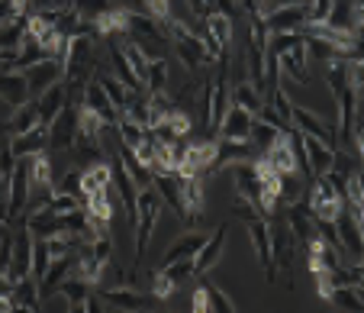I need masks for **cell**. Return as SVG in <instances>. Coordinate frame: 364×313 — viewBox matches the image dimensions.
<instances>
[{"label":"cell","instance_id":"obj_17","mask_svg":"<svg viewBox=\"0 0 364 313\" xmlns=\"http://www.w3.org/2000/svg\"><path fill=\"white\" fill-rule=\"evenodd\" d=\"M264 29L271 33H300L306 23V4H294V7H274L271 14L262 16Z\"/></svg>","mask_w":364,"mask_h":313},{"label":"cell","instance_id":"obj_3","mask_svg":"<svg viewBox=\"0 0 364 313\" xmlns=\"http://www.w3.org/2000/svg\"><path fill=\"white\" fill-rule=\"evenodd\" d=\"M65 87H75L77 81H84V78L94 71V36H71L68 42V52H65Z\"/></svg>","mask_w":364,"mask_h":313},{"label":"cell","instance_id":"obj_12","mask_svg":"<svg viewBox=\"0 0 364 313\" xmlns=\"http://www.w3.org/2000/svg\"><path fill=\"white\" fill-rule=\"evenodd\" d=\"M232 178H235V197L248 201L262 213V181H258L255 161H232Z\"/></svg>","mask_w":364,"mask_h":313},{"label":"cell","instance_id":"obj_59","mask_svg":"<svg viewBox=\"0 0 364 313\" xmlns=\"http://www.w3.org/2000/svg\"><path fill=\"white\" fill-rule=\"evenodd\" d=\"M7 194H10V174L0 171V223L7 220Z\"/></svg>","mask_w":364,"mask_h":313},{"label":"cell","instance_id":"obj_47","mask_svg":"<svg viewBox=\"0 0 364 313\" xmlns=\"http://www.w3.org/2000/svg\"><path fill=\"white\" fill-rule=\"evenodd\" d=\"M168 84V58H151L149 71H145V91L155 94V91H165Z\"/></svg>","mask_w":364,"mask_h":313},{"label":"cell","instance_id":"obj_26","mask_svg":"<svg viewBox=\"0 0 364 313\" xmlns=\"http://www.w3.org/2000/svg\"><path fill=\"white\" fill-rule=\"evenodd\" d=\"M258 159V149L252 142H232V139H220L216 142V159H213V174L220 168L232 165V161H255Z\"/></svg>","mask_w":364,"mask_h":313},{"label":"cell","instance_id":"obj_58","mask_svg":"<svg viewBox=\"0 0 364 313\" xmlns=\"http://www.w3.org/2000/svg\"><path fill=\"white\" fill-rule=\"evenodd\" d=\"M48 207L55 210V213H71V210H77V197H71V194H55L52 201H48Z\"/></svg>","mask_w":364,"mask_h":313},{"label":"cell","instance_id":"obj_5","mask_svg":"<svg viewBox=\"0 0 364 313\" xmlns=\"http://www.w3.org/2000/svg\"><path fill=\"white\" fill-rule=\"evenodd\" d=\"M75 139H77V110L68 100V104L58 110V117L48 123L46 149H52V152H71V149H75Z\"/></svg>","mask_w":364,"mask_h":313},{"label":"cell","instance_id":"obj_34","mask_svg":"<svg viewBox=\"0 0 364 313\" xmlns=\"http://www.w3.org/2000/svg\"><path fill=\"white\" fill-rule=\"evenodd\" d=\"M306 46L303 42H296V46H290L287 52H277V68H284L290 78H294L296 84H306L309 81V75H306Z\"/></svg>","mask_w":364,"mask_h":313},{"label":"cell","instance_id":"obj_31","mask_svg":"<svg viewBox=\"0 0 364 313\" xmlns=\"http://www.w3.org/2000/svg\"><path fill=\"white\" fill-rule=\"evenodd\" d=\"M75 258L77 255L71 252V255H58V258H52V262H48L46 275L39 278V297L42 300H46L52 291H58V285H62V281L68 278V272L75 268Z\"/></svg>","mask_w":364,"mask_h":313},{"label":"cell","instance_id":"obj_55","mask_svg":"<svg viewBox=\"0 0 364 313\" xmlns=\"http://www.w3.org/2000/svg\"><path fill=\"white\" fill-rule=\"evenodd\" d=\"M171 294H174V281L159 268V272L151 275V297H155V300H168Z\"/></svg>","mask_w":364,"mask_h":313},{"label":"cell","instance_id":"obj_2","mask_svg":"<svg viewBox=\"0 0 364 313\" xmlns=\"http://www.w3.org/2000/svg\"><path fill=\"white\" fill-rule=\"evenodd\" d=\"M161 213V194L151 188L139 191V201H136V262L145 258V249L151 243V233H155V223H159Z\"/></svg>","mask_w":364,"mask_h":313},{"label":"cell","instance_id":"obj_14","mask_svg":"<svg viewBox=\"0 0 364 313\" xmlns=\"http://www.w3.org/2000/svg\"><path fill=\"white\" fill-rule=\"evenodd\" d=\"M103 120L100 117H94L90 110H77V139H75V149H81V152H87V155H97L100 152V146H103Z\"/></svg>","mask_w":364,"mask_h":313},{"label":"cell","instance_id":"obj_18","mask_svg":"<svg viewBox=\"0 0 364 313\" xmlns=\"http://www.w3.org/2000/svg\"><path fill=\"white\" fill-rule=\"evenodd\" d=\"M65 78V65L58 58H42L39 65L26 68V84H29V97H39L42 91H48L55 81Z\"/></svg>","mask_w":364,"mask_h":313},{"label":"cell","instance_id":"obj_10","mask_svg":"<svg viewBox=\"0 0 364 313\" xmlns=\"http://www.w3.org/2000/svg\"><path fill=\"white\" fill-rule=\"evenodd\" d=\"M178 178H181V197H184V216H181V223H184L187 230H200L206 216L200 178H187V174H178Z\"/></svg>","mask_w":364,"mask_h":313},{"label":"cell","instance_id":"obj_54","mask_svg":"<svg viewBox=\"0 0 364 313\" xmlns=\"http://www.w3.org/2000/svg\"><path fill=\"white\" fill-rule=\"evenodd\" d=\"M161 272L168 275V278L174 281V285H181V281H187L193 275V258H178V262H171V265H165Z\"/></svg>","mask_w":364,"mask_h":313},{"label":"cell","instance_id":"obj_29","mask_svg":"<svg viewBox=\"0 0 364 313\" xmlns=\"http://www.w3.org/2000/svg\"><path fill=\"white\" fill-rule=\"evenodd\" d=\"M287 226H290V233H294V239H300L303 245H309L313 239L319 236L316 233V223H313V213H309V207L306 203H290V210H287Z\"/></svg>","mask_w":364,"mask_h":313},{"label":"cell","instance_id":"obj_27","mask_svg":"<svg viewBox=\"0 0 364 313\" xmlns=\"http://www.w3.org/2000/svg\"><path fill=\"white\" fill-rule=\"evenodd\" d=\"M23 223H26V230L33 233L36 239H48V236H58V233H62V226H58V213L48 207V203L29 210V213L23 216Z\"/></svg>","mask_w":364,"mask_h":313},{"label":"cell","instance_id":"obj_13","mask_svg":"<svg viewBox=\"0 0 364 313\" xmlns=\"http://www.w3.org/2000/svg\"><path fill=\"white\" fill-rule=\"evenodd\" d=\"M84 110H90L94 117H100L107 129H113V126H117V120H119V110L113 107V100L107 97V91L100 87V81H97V78H90V81L84 84Z\"/></svg>","mask_w":364,"mask_h":313},{"label":"cell","instance_id":"obj_22","mask_svg":"<svg viewBox=\"0 0 364 313\" xmlns=\"http://www.w3.org/2000/svg\"><path fill=\"white\" fill-rule=\"evenodd\" d=\"M36 126H42L39 123V100L29 97L23 107H16L14 117L0 123V136H20V132H29V129H36Z\"/></svg>","mask_w":364,"mask_h":313},{"label":"cell","instance_id":"obj_53","mask_svg":"<svg viewBox=\"0 0 364 313\" xmlns=\"http://www.w3.org/2000/svg\"><path fill=\"white\" fill-rule=\"evenodd\" d=\"M48 262H52V255H48L46 239H36V236H33V275H36V281L46 275Z\"/></svg>","mask_w":364,"mask_h":313},{"label":"cell","instance_id":"obj_25","mask_svg":"<svg viewBox=\"0 0 364 313\" xmlns=\"http://www.w3.org/2000/svg\"><path fill=\"white\" fill-rule=\"evenodd\" d=\"M319 297L329 300L338 310H361L364 307L361 285H319Z\"/></svg>","mask_w":364,"mask_h":313},{"label":"cell","instance_id":"obj_1","mask_svg":"<svg viewBox=\"0 0 364 313\" xmlns=\"http://www.w3.org/2000/svg\"><path fill=\"white\" fill-rule=\"evenodd\" d=\"M165 33H168V39L174 42V52H178V58L187 65V71H197L200 65H213V58H210V52H206V46L191 33V26H187V23L168 16V20H165Z\"/></svg>","mask_w":364,"mask_h":313},{"label":"cell","instance_id":"obj_46","mask_svg":"<svg viewBox=\"0 0 364 313\" xmlns=\"http://www.w3.org/2000/svg\"><path fill=\"white\" fill-rule=\"evenodd\" d=\"M232 104L245 107V110L255 117V113L262 110L264 97H262V94H258V91H255V87H252V84H248V81H242V84H235V91H232Z\"/></svg>","mask_w":364,"mask_h":313},{"label":"cell","instance_id":"obj_32","mask_svg":"<svg viewBox=\"0 0 364 313\" xmlns=\"http://www.w3.org/2000/svg\"><path fill=\"white\" fill-rule=\"evenodd\" d=\"M300 142H303V152H306L309 174H313V178H323V174L332 168V152H336V149L323 146L319 139H313V136H303V132H300Z\"/></svg>","mask_w":364,"mask_h":313},{"label":"cell","instance_id":"obj_63","mask_svg":"<svg viewBox=\"0 0 364 313\" xmlns=\"http://www.w3.org/2000/svg\"><path fill=\"white\" fill-rule=\"evenodd\" d=\"M0 146H4V142H0Z\"/></svg>","mask_w":364,"mask_h":313},{"label":"cell","instance_id":"obj_24","mask_svg":"<svg viewBox=\"0 0 364 313\" xmlns=\"http://www.w3.org/2000/svg\"><path fill=\"white\" fill-rule=\"evenodd\" d=\"M103 307H113V310H145L151 304V294H142L136 287H110V291L100 294Z\"/></svg>","mask_w":364,"mask_h":313},{"label":"cell","instance_id":"obj_36","mask_svg":"<svg viewBox=\"0 0 364 313\" xmlns=\"http://www.w3.org/2000/svg\"><path fill=\"white\" fill-rule=\"evenodd\" d=\"M46 142H48V126H36L29 132H20V136H10V152L16 159L23 155H39L46 152Z\"/></svg>","mask_w":364,"mask_h":313},{"label":"cell","instance_id":"obj_42","mask_svg":"<svg viewBox=\"0 0 364 313\" xmlns=\"http://www.w3.org/2000/svg\"><path fill=\"white\" fill-rule=\"evenodd\" d=\"M361 278H364L361 265H351V268H345V262L336 265V268H329V272L316 275L319 285H361Z\"/></svg>","mask_w":364,"mask_h":313},{"label":"cell","instance_id":"obj_6","mask_svg":"<svg viewBox=\"0 0 364 313\" xmlns=\"http://www.w3.org/2000/svg\"><path fill=\"white\" fill-rule=\"evenodd\" d=\"M229 107V91H226V75H220L210 87H203L200 91V120H203V126H210V129H216L223 120V113H226Z\"/></svg>","mask_w":364,"mask_h":313},{"label":"cell","instance_id":"obj_60","mask_svg":"<svg viewBox=\"0 0 364 313\" xmlns=\"http://www.w3.org/2000/svg\"><path fill=\"white\" fill-rule=\"evenodd\" d=\"M187 4H191V10H193L197 20H206V16L213 14V0H187Z\"/></svg>","mask_w":364,"mask_h":313},{"label":"cell","instance_id":"obj_40","mask_svg":"<svg viewBox=\"0 0 364 313\" xmlns=\"http://www.w3.org/2000/svg\"><path fill=\"white\" fill-rule=\"evenodd\" d=\"M58 294H65V300H68V310H84V300L90 297V281L84 278H65L62 285H58Z\"/></svg>","mask_w":364,"mask_h":313},{"label":"cell","instance_id":"obj_8","mask_svg":"<svg viewBox=\"0 0 364 313\" xmlns=\"http://www.w3.org/2000/svg\"><path fill=\"white\" fill-rule=\"evenodd\" d=\"M290 123H294V129H300L303 136H313V139H319L323 146L336 149V126L326 123V120L316 117L313 110H306V107H290Z\"/></svg>","mask_w":364,"mask_h":313},{"label":"cell","instance_id":"obj_35","mask_svg":"<svg viewBox=\"0 0 364 313\" xmlns=\"http://www.w3.org/2000/svg\"><path fill=\"white\" fill-rule=\"evenodd\" d=\"M151 184L155 191L161 194V201H168V207L174 210V216H184V197H181V178L178 174H165V171H155L151 174Z\"/></svg>","mask_w":364,"mask_h":313},{"label":"cell","instance_id":"obj_49","mask_svg":"<svg viewBox=\"0 0 364 313\" xmlns=\"http://www.w3.org/2000/svg\"><path fill=\"white\" fill-rule=\"evenodd\" d=\"M71 10H75L81 20H87V23H94L100 14H107V10L113 7L110 0H65Z\"/></svg>","mask_w":364,"mask_h":313},{"label":"cell","instance_id":"obj_20","mask_svg":"<svg viewBox=\"0 0 364 313\" xmlns=\"http://www.w3.org/2000/svg\"><path fill=\"white\" fill-rule=\"evenodd\" d=\"M336 233H338V243H342L345 255L348 258H361V249H364V239H361V220L348 210H338L336 216Z\"/></svg>","mask_w":364,"mask_h":313},{"label":"cell","instance_id":"obj_61","mask_svg":"<svg viewBox=\"0 0 364 313\" xmlns=\"http://www.w3.org/2000/svg\"><path fill=\"white\" fill-rule=\"evenodd\" d=\"M10 16H14V4H10V0H0V26H4Z\"/></svg>","mask_w":364,"mask_h":313},{"label":"cell","instance_id":"obj_44","mask_svg":"<svg viewBox=\"0 0 364 313\" xmlns=\"http://www.w3.org/2000/svg\"><path fill=\"white\" fill-rule=\"evenodd\" d=\"M97 81H100V87L107 91V97L113 100V107H117L119 113H123V107H126V94H129V87H126L123 81H119L117 75H107V71H97Z\"/></svg>","mask_w":364,"mask_h":313},{"label":"cell","instance_id":"obj_50","mask_svg":"<svg viewBox=\"0 0 364 313\" xmlns=\"http://www.w3.org/2000/svg\"><path fill=\"white\" fill-rule=\"evenodd\" d=\"M274 139H277V129H274V126H268L264 120H252V132H248V142L258 149V155H264V149H268Z\"/></svg>","mask_w":364,"mask_h":313},{"label":"cell","instance_id":"obj_19","mask_svg":"<svg viewBox=\"0 0 364 313\" xmlns=\"http://www.w3.org/2000/svg\"><path fill=\"white\" fill-rule=\"evenodd\" d=\"M271 171L284 174V171H294L296 168V152H294V142H290V129L287 132H277V139L264 149V155H258Z\"/></svg>","mask_w":364,"mask_h":313},{"label":"cell","instance_id":"obj_43","mask_svg":"<svg viewBox=\"0 0 364 313\" xmlns=\"http://www.w3.org/2000/svg\"><path fill=\"white\" fill-rule=\"evenodd\" d=\"M110 165H103V161H97V165H90L87 171H81V191L84 194H90V191H107L110 188Z\"/></svg>","mask_w":364,"mask_h":313},{"label":"cell","instance_id":"obj_4","mask_svg":"<svg viewBox=\"0 0 364 313\" xmlns=\"http://www.w3.org/2000/svg\"><path fill=\"white\" fill-rule=\"evenodd\" d=\"M29 168H33V155L16 159L14 174H10V194H7V223H16L26 216L29 207Z\"/></svg>","mask_w":364,"mask_h":313},{"label":"cell","instance_id":"obj_11","mask_svg":"<svg viewBox=\"0 0 364 313\" xmlns=\"http://www.w3.org/2000/svg\"><path fill=\"white\" fill-rule=\"evenodd\" d=\"M306 207H309V213H313V220H336L338 210L345 207V197L338 194L326 178H316V188H313V194H309Z\"/></svg>","mask_w":364,"mask_h":313},{"label":"cell","instance_id":"obj_21","mask_svg":"<svg viewBox=\"0 0 364 313\" xmlns=\"http://www.w3.org/2000/svg\"><path fill=\"white\" fill-rule=\"evenodd\" d=\"M226 223H223L216 233H210L206 236V243L197 249V255H193V275H206L210 268H213L216 262L223 258V245H226Z\"/></svg>","mask_w":364,"mask_h":313},{"label":"cell","instance_id":"obj_57","mask_svg":"<svg viewBox=\"0 0 364 313\" xmlns=\"http://www.w3.org/2000/svg\"><path fill=\"white\" fill-rule=\"evenodd\" d=\"M58 194H71V197H81V201H84L81 171H68V174H65V181H62V188H58Z\"/></svg>","mask_w":364,"mask_h":313},{"label":"cell","instance_id":"obj_45","mask_svg":"<svg viewBox=\"0 0 364 313\" xmlns=\"http://www.w3.org/2000/svg\"><path fill=\"white\" fill-rule=\"evenodd\" d=\"M200 291H203V300H206V310H235L232 297L220 291V285H213L210 278H200Z\"/></svg>","mask_w":364,"mask_h":313},{"label":"cell","instance_id":"obj_23","mask_svg":"<svg viewBox=\"0 0 364 313\" xmlns=\"http://www.w3.org/2000/svg\"><path fill=\"white\" fill-rule=\"evenodd\" d=\"M33 272V233L23 230L14 236V255H10V278L20 281Z\"/></svg>","mask_w":364,"mask_h":313},{"label":"cell","instance_id":"obj_15","mask_svg":"<svg viewBox=\"0 0 364 313\" xmlns=\"http://www.w3.org/2000/svg\"><path fill=\"white\" fill-rule=\"evenodd\" d=\"M213 159H216V142H193V146H187L184 165H181L178 174L206 178V174H213Z\"/></svg>","mask_w":364,"mask_h":313},{"label":"cell","instance_id":"obj_37","mask_svg":"<svg viewBox=\"0 0 364 313\" xmlns=\"http://www.w3.org/2000/svg\"><path fill=\"white\" fill-rule=\"evenodd\" d=\"M206 243V236L203 233H197V230H191V233H184V236H178L171 245H168V252L161 255V268L165 265H171V262H178V258H193L197 255V249Z\"/></svg>","mask_w":364,"mask_h":313},{"label":"cell","instance_id":"obj_48","mask_svg":"<svg viewBox=\"0 0 364 313\" xmlns=\"http://www.w3.org/2000/svg\"><path fill=\"white\" fill-rule=\"evenodd\" d=\"M113 129L119 132V142H123V146H129V149H136L139 142L149 136V129H145V126H139V123H132L129 117H119Z\"/></svg>","mask_w":364,"mask_h":313},{"label":"cell","instance_id":"obj_7","mask_svg":"<svg viewBox=\"0 0 364 313\" xmlns=\"http://www.w3.org/2000/svg\"><path fill=\"white\" fill-rule=\"evenodd\" d=\"M268 226H271V258H274V268H281L287 287H294V268H290V258H294V233H290L287 223H268Z\"/></svg>","mask_w":364,"mask_h":313},{"label":"cell","instance_id":"obj_41","mask_svg":"<svg viewBox=\"0 0 364 313\" xmlns=\"http://www.w3.org/2000/svg\"><path fill=\"white\" fill-rule=\"evenodd\" d=\"M119 49H123V55H126V62H129V68L136 71V78L145 84V71H149V62H151V58L145 55L142 49H139V42H132L129 36H119Z\"/></svg>","mask_w":364,"mask_h":313},{"label":"cell","instance_id":"obj_39","mask_svg":"<svg viewBox=\"0 0 364 313\" xmlns=\"http://www.w3.org/2000/svg\"><path fill=\"white\" fill-rule=\"evenodd\" d=\"M10 297H14L16 310H39V304H42L39 281H29V275L20 281H14V294H10Z\"/></svg>","mask_w":364,"mask_h":313},{"label":"cell","instance_id":"obj_38","mask_svg":"<svg viewBox=\"0 0 364 313\" xmlns=\"http://www.w3.org/2000/svg\"><path fill=\"white\" fill-rule=\"evenodd\" d=\"M119 161H123V168L129 171V178L136 181L139 191H142V188H151V168L145 165V161L139 159V155L132 152L129 146H123V142H119Z\"/></svg>","mask_w":364,"mask_h":313},{"label":"cell","instance_id":"obj_30","mask_svg":"<svg viewBox=\"0 0 364 313\" xmlns=\"http://www.w3.org/2000/svg\"><path fill=\"white\" fill-rule=\"evenodd\" d=\"M0 97L7 100L14 110L26 104V100H29L26 71H4V68H0Z\"/></svg>","mask_w":364,"mask_h":313},{"label":"cell","instance_id":"obj_16","mask_svg":"<svg viewBox=\"0 0 364 313\" xmlns=\"http://www.w3.org/2000/svg\"><path fill=\"white\" fill-rule=\"evenodd\" d=\"M252 113L245 110V107L239 104H229L226 113H223L220 126H216V132H220V139H232V142H248V132H252Z\"/></svg>","mask_w":364,"mask_h":313},{"label":"cell","instance_id":"obj_28","mask_svg":"<svg viewBox=\"0 0 364 313\" xmlns=\"http://www.w3.org/2000/svg\"><path fill=\"white\" fill-rule=\"evenodd\" d=\"M110 171H113L110 188H117L119 201L126 203V216H129V223H136V201H139V188H136V181L129 178V171L123 168V161L110 165Z\"/></svg>","mask_w":364,"mask_h":313},{"label":"cell","instance_id":"obj_62","mask_svg":"<svg viewBox=\"0 0 364 313\" xmlns=\"http://www.w3.org/2000/svg\"><path fill=\"white\" fill-rule=\"evenodd\" d=\"M145 4H149V0H145Z\"/></svg>","mask_w":364,"mask_h":313},{"label":"cell","instance_id":"obj_9","mask_svg":"<svg viewBox=\"0 0 364 313\" xmlns=\"http://www.w3.org/2000/svg\"><path fill=\"white\" fill-rule=\"evenodd\" d=\"M248 223V236H252V245H255V255H258V265L268 281L277 278V268H274V258H271V226L264 216H252Z\"/></svg>","mask_w":364,"mask_h":313},{"label":"cell","instance_id":"obj_56","mask_svg":"<svg viewBox=\"0 0 364 313\" xmlns=\"http://www.w3.org/2000/svg\"><path fill=\"white\" fill-rule=\"evenodd\" d=\"M332 10V0H309L306 7V23H326Z\"/></svg>","mask_w":364,"mask_h":313},{"label":"cell","instance_id":"obj_33","mask_svg":"<svg viewBox=\"0 0 364 313\" xmlns=\"http://www.w3.org/2000/svg\"><path fill=\"white\" fill-rule=\"evenodd\" d=\"M36 100H39V123L48 126L52 120L58 117V110L68 104V87H65V81H55L48 91H42Z\"/></svg>","mask_w":364,"mask_h":313},{"label":"cell","instance_id":"obj_51","mask_svg":"<svg viewBox=\"0 0 364 313\" xmlns=\"http://www.w3.org/2000/svg\"><path fill=\"white\" fill-rule=\"evenodd\" d=\"M277 181H281V197H284V203H296V201H303V181H300V174H296V168L294 171H284V174H277Z\"/></svg>","mask_w":364,"mask_h":313},{"label":"cell","instance_id":"obj_52","mask_svg":"<svg viewBox=\"0 0 364 313\" xmlns=\"http://www.w3.org/2000/svg\"><path fill=\"white\" fill-rule=\"evenodd\" d=\"M206 26H210V33H213V39L220 42V49H226L229 42H232V20L223 14H210L206 16Z\"/></svg>","mask_w":364,"mask_h":313}]
</instances>
